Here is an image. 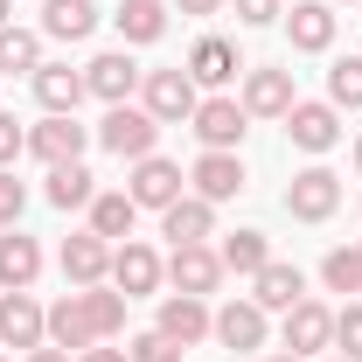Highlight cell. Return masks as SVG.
I'll return each instance as SVG.
<instances>
[{"instance_id": "19", "label": "cell", "mask_w": 362, "mask_h": 362, "mask_svg": "<svg viewBox=\"0 0 362 362\" xmlns=\"http://www.w3.org/2000/svg\"><path fill=\"white\" fill-rule=\"evenodd\" d=\"M251 300H258L265 314H286L293 300H307V279H300V265H279V258H272V265H258V272H251Z\"/></svg>"}, {"instance_id": "2", "label": "cell", "mask_w": 362, "mask_h": 362, "mask_svg": "<svg viewBox=\"0 0 362 362\" xmlns=\"http://www.w3.org/2000/svg\"><path fill=\"white\" fill-rule=\"evenodd\" d=\"M139 105H146L160 126H181V119H195L202 98H195V77H188V70H146V77H139Z\"/></svg>"}, {"instance_id": "4", "label": "cell", "mask_w": 362, "mask_h": 362, "mask_svg": "<svg viewBox=\"0 0 362 362\" xmlns=\"http://www.w3.org/2000/svg\"><path fill=\"white\" fill-rule=\"evenodd\" d=\"M188 126H195V139H202V153H237V139H244V126H251V112H244L237 98H202Z\"/></svg>"}, {"instance_id": "22", "label": "cell", "mask_w": 362, "mask_h": 362, "mask_svg": "<svg viewBox=\"0 0 362 362\" xmlns=\"http://www.w3.org/2000/svg\"><path fill=\"white\" fill-rule=\"evenodd\" d=\"M188 181H195L202 202H230V195L244 188V160H237V153H202V160L188 168Z\"/></svg>"}, {"instance_id": "3", "label": "cell", "mask_w": 362, "mask_h": 362, "mask_svg": "<svg viewBox=\"0 0 362 362\" xmlns=\"http://www.w3.org/2000/svg\"><path fill=\"white\" fill-rule=\"evenodd\" d=\"M286 209H293V223H327L341 209V175L334 168H300L293 188H286Z\"/></svg>"}, {"instance_id": "17", "label": "cell", "mask_w": 362, "mask_h": 362, "mask_svg": "<svg viewBox=\"0 0 362 362\" xmlns=\"http://www.w3.org/2000/svg\"><path fill=\"white\" fill-rule=\"evenodd\" d=\"M209 334H216L223 349H265V307H258V300H230V307H216Z\"/></svg>"}, {"instance_id": "36", "label": "cell", "mask_w": 362, "mask_h": 362, "mask_svg": "<svg viewBox=\"0 0 362 362\" xmlns=\"http://www.w3.org/2000/svg\"><path fill=\"white\" fill-rule=\"evenodd\" d=\"M21 153H28V133H21V119H14V112H0V168H7V160H21Z\"/></svg>"}, {"instance_id": "18", "label": "cell", "mask_w": 362, "mask_h": 362, "mask_svg": "<svg viewBox=\"0 0 362 362\" xmlns=\"http://www.w3.org/2000/svg\"><path fill=\"white\" fill-rule=\"evenodd\" d=\"M160 237H175V244H209L216 237V202H202V195H181L160 209Z\"/></svg>"}, {"instance_id": "15", "label": "cell", "mask_w": 362, "mask_h": 362, "mask_svg": "<svg viewBox=\"0 0 362 362\" xmlns=\"http://www.w3.org/2000/svg\"><path fill=\"white\" fill-rule=\"evenodd\" d=\"M209 320H216V314H209V300H195V293H168L153 327H160L168 341H181V349H195V341L209 334Z\"/></svg>"}, {"instance_id": "28", "label": "cell", "mask_w": 362, "mask_h": 362, "mask_svg": "<svg viewBox=\"0 0 362 362\" xmlns=\"http://www.w3.org/2000/svg\"><path fill=\"white\" fill-rule=\"evenodd\" d=\"M90 195H98V175H90L84 160L49 168V202H56V209H90Z\"/></svg>"}, {"instance_id": "32", "label": "cell", "mask_w": 362, "mask_h": 362, "mask_svg": "<svg viewBox=\"0 0 362 362\" xmlns=\"http://www.w3.org/2000/svg\"><path fill=\"white\" fill-rule=\"evenodd\" d=\"M320 279H327V293H362V244L327 251V258H320Z\"/></svg>"}, {"instance_id": "39", "label": "cell", "mask_w": 362, "mask_h": 362, "mask_svg": "<svg viewBox=\"0 0 362 362\" xmlns=\"http://www.w3.org/2000/svg\"><path fill=\"white\" fill-rule=\"evenodd\" d=\"M181 14H223V0H175Z\"/></svg>"}, {"instance_id": "37", "label": "cell", "mask_w": 362, "mask_h": 362, "mask_svg": "<svg viewBox=\"0 0 362 362\" xmlns=\"http://www.w3.org/2000/svg\"><path fill=\"white\" fill-rule=\"evenodd\" d=\"M279 14H286V0H237V21L244 28H272Z\"/></svg>"}, {"instance_id": "33", "label": "cell", "mask_w": 362, "mask_h": 362, "mask_svg": "<svg viewBox=\"0 0 362 362\" xmlns=\"http://www.w3.org/2000/svg\"><path fill=\"white\" fill-rule=\"evenodd\" d=\"M126 362H181V341H168L160 327H153V334H133V341H126Z\"/></svg>"}, {"instance_id": "40", "label": "cell", "mask_w": 362, "mask_h": 362, "mask_svg": "<svg viewBox=\"0 0 362 362\" xmlns=\"http://www.w3.org/2000/svg\"><path fill=\"white\" fill-rule=\"evenodd\" d=\"M28 362H70V349H49L42 341V349H28Z\"/></svg>"}, {"instance_id": "8", "label": "cell", "mask_w": 362, "mask_h": 362, "mask_svg": "<svg viewBox=\"0 0 362 362\" xmlns=\"http://www.w3.org/2000/svg\"><path fill=\"white\" fill-rule=\"evenodd\" d=\"M63 279H70V286H105V279H112V244H105L98 230L63 237Z\"/></svg>"}, {"instance_id": "42", "label": "cell", "mask_w": 362, "mask_h": 362, "mask_svg": "<svg viewBox=\"0 0 362 362\" xmlns=\"http://www.w3.org/2000/svg\"><path fill=\"white\" fill-rule=\"evenodd\" d=\"M356 168H362V133H356Z\"/></svg>"}, {"instance_id": "45", "label": "cell", "mask_w": 362, "mask_h": 362, "mask_svg": "<svg viewBox=\"0 0 362 362\" xmlns=\"http://www.w3.org/2000/svg\"><path fill=\"white\" fill-rule=\"evenodd\" d=\"M0 362H7V356H0Z\"/></svg>"}, {"instance_id": "29", "label": "cell", "mask_w": 362, "mask_h": 362, "mask_svg": "<svg viewBox=\"0 0 362 362\" xmlns=\"http://www.w3.org/2000/svg\"><path fill=\"white\" fill-rule=\"evenodd\" d=\"M216 258H223V272H258V265H272V244H265V230H230L216 244Z\"/></svg>"}, {"instance_id": "34", "label": "cell", "mask_w": 362, "mask_h": 362, "mask_svg": "<svg viewBox=\"0 0 362 362\" xmlns=\"http://www.w3.org/2000/svg\"><path fill=\"white\" fill-rule=\"evenodd\" d=\"M334 349H341L349 362H362V307H356V300L334 314Z\"/></svg>"}, {"instance_id": "13", "label": "cell", "mask_w": 362, "mask_h": 362, "mask_svg": "<svg viewBox=\"0 0 362 362\" xmlns=\"http://www.w3.org/2000/svg\"><path fill=\"white\" fill-rule=\"evenodd\" d=\"M139 77H146V70H139L133 56L112 49V56H98V63L84 70V90H90V98H105V105H126V98L139 90Z\"/></svg>"}, {"instance_id": "25", "label": "cell", "mask_w": 362, "mask_h": 362, "mask_svg": "<svg viewBox=\"0 0 362 362\" xmlns=\"http://www.w3.org/2000/svg\"><path fill=\"white\" fill-rule=\"evenodd\" d=\"M90 28H98V7L90 0H49L42 7V35H56V42H84Z\"/></svg>"}, {"instance_id": "11", "label": "cell", "mask_w": 362, "mask_h": 362, "mask_svg": "<svg viewBox=\"0 0 362 362\" xmlns=\"http://www.w3.org/2000/svg\"><path fill=\"white\" fill-rule=\"evenodd\" d=\"M90 341H98V320H90V300L77 286V293H63L49 307V349H90Z\"/></svg>"}, {"instance_id": "23", "label": "cell", "mask_w": 362, "mask_h": 362, "mask_svg": "<svg viewBox=\"0 0 362 362\" xmlns=\"http://www.w3.org/2000/svg\"><path fill=\"white\" fill-rule=\"evenodd\" d=\"M35 272H42V244L21 237V230H7V237H0V286H7V293H28Z\"/></svg>"}, {"instance_id": "30", "label": "cell", "mask_w": 362, "mask_h": 362, "mask_svg": "<svg viewBox=\"0 0 362 362\" xmlns=\"http://www.w3.org/2000/svg\"><path fill=\"white\" fill-rule=\"evenodd\" d=\"M0 70H28V77H35V70H42V35L7 21V28H0Z\"/></svg>"}, {"instance_id": "21", "label": "cell", "mask_w": 362, "mask_h": 362, "mask_svg": "<svg viewBox=\"0 0 362 362\" xmlns=\"http://www.w3.org/2000/svg\"><path fill=\"white\" fill-rule=\"evenodd\" d=\"M237 70H244V63H237V42H223V35H202V42L188 49V77L209 84V90H223Z\"/></svg>"}, {"instance_id": "31", "label": "cell", "mask_w": 362, "mask_h": 362, "mask_svg": "<svg viewBox=\"0 0 362 362\" xmlns=\"http://www.w3.org/2000/svg\"><path fill=\"white\" fill-rule=\"evenodd\" d=\"M327 105L334 112H362V56H341L327 70Z\"/></svg>"}, {"instance_id": "10", "label": "cell", "mask_w": 362, "mask_h": 362, "mask_svg": "<svg viewBox=\"0 0 362 362\" xmlns=\"http://www.w3.org/2000/svg\"><path fill=\"white\" fill-rule=\"evenodd\" d=\"M0 341L7 349H42L49 341V314L28 293H0Z\"/></svg>"}, {"instance_id": "44", "label": "cell", "mask_w": 362, "mask_h": 362, "mask_svg": "<svg viewBox=\"0 0 362 362\" xmlns=\"http://www.w3.org/2000/svg\"><path fill=\"white\" fill-rule=\"evenodd\" d=\"M334 362H349V356H334Z\"/></svg>"}, {"instance_id": "43", "label": "cell", "mask_w": 362, "mask_h": 362, "mask_svg": "<svg viewBox=\"0 0 362 362\" xmlns=\"http://www.w3.org/2000/svg\"><path fill=\"white\" fill-rule=\"evenodd\" d=\"M272 362H300V356H272Z\"/></svg>"}, {"instance_id": "27", "label": "cell", "mask_w": 362, "mask_h": 362, "mask_svg": "<svg viewBox=\"0 0 362 362\" xmlns=\"http://www.w3.org/2000/svg\"><path fill=\"white\" fill-rule=\"evenodd\" d=\"M133 223H139V202H133V195H90V230H98L105 244L133 237Z\"/></svg>"}, {"instance_id": "35", "label": "cell", "mask_w": 362, "mask_h": 362, "mask_svg": "<svg viewBox=\"0 0 362 362\" xmlns=\"http://www.w3.org/2000/svg\"><path fill=\"white\" fill-rule=\"evenodd\" d=\"M21 202H28V188H21V181L0 168V230H14V223H21Z\"/></svg>"}, {"instance_id": "16", "label": "cell", "mask_w": 362, "mask_h": 362, "mask_svg": "<svg viewBox=\"0 0 362 362\" xmlns=\"http://www.w3.org/2000/svg\"><path fill=\"white\" fill-rule=\"evenodd\" d=\"M160 279H168V265H160V258H153L146 244H133V237H126V244L112 251V286H119L126 300H139V293H153Z\"/></svg>"}, {"instance_id": "14", "label": "cell", "mask_w": 362, "mask_h": 362, "mask_svg": "<svg viewBox=\"0 0 362 362\" xmlns=\"http://www.w3.org/2000/svg\"><path fill=\"white\" fill-rule=\"evenodd\" d=\"M286 139H293L300 153H327V146L341 139V112H334V105H293V112H286Z\"/></svg>"}, {"instance_id": "1", "label": "cell", "mask_w": 362, "mask_h": 362, "mask_svg": "<svg viewBox=\"0 0 362 362\" xmlns=\"http://www.w3.org/2000/svg\"><path fill=\"white\" fill-rule=\"evenodd\" d=\"M153 139H160V119H153L146 105H112V112H105V126H98V146H105V153H119V160H146V153H153Z\"/></svg>"}, {"instance_id": "41", "label": "cell", "mask_w": 362, "mask_h": 362, "mask_svg": "<svg viewBox=\"0 0 362 362\" xmlns=\"http://www.w3.org/2000/svg\"><path fill=\"white\" fill-rule=\"evenodd\" d=\"M7 14H14V0H0V28H7Z\"/></svg>"}, {"instance_id": "20", "label": "cell", "mask_w": 362, "mask_h": 362, "mask_svg": "<svg viewBox=\"0 0 362 362\" xmlns=\"http://www.w3.org/2000/svg\"><path fill=\"white\" fill-rule=\"evenodd\" d=\"M286 28H293V49L320 56V49H334V7H327V0H293Z\"/></svg>"}, {"instance_id": "24", "label": "cell", "mask_w": 362, "mask_h": 362, "mask_svg": "<svg viewBox=\"0 0 362 362\" xmlns=\"http://www.w3.org/2000/svg\"><path fill=\"white\" fill-rule=\"evenodd\" d=\"M35 98H42V112H77V105H84V70L42 63V70H35Z\"/></svg>"}, {"instance_id": "6", "label": "cell", "mask_w": 362, "mask_h": 362, "mask_svg": "<svg viewBox=\"0 0 362 362\" xmlns=\"http://www.w3.org/2000/svg\"><path fill=\"white\" fill-rule=\"evenodd\" d=\"M168 279H175V293H195V300H209V293L223 286V258H216L209 244H175V258H168Z\"/></svg>"}, {"instance_id": "26", "label": "cell", "mask_w": 362, "mask_h": 362, "mask_svg": "<svg viewBox=\"0 0 362 362\" xmlns=\"http://www.w3.org/2000/svg\"><path fill=\"white\" fill-rule=\"evenodd\" d=\"M112 21H119L126 42H160V35H168V7H160V0H119Z\"/></svg>"}, {"instance_id": "38", "label": "cell", "mask_w": 362, "mask_h": 362, "mask_svg": "<svg viewBox=\"0 0 362 362\" xmlns=\"http://www.w3.org/2000/svg\"><path fill=\"white\" fill-rule=\"evenodd\" d=\"M77 362H126V349H98V341H90V349H84Z\"/></svg>"}, {"instance_id": "7", "label": "cell", "mask_w": 362, "mask_h": 362, "mask_svg": "<svg viewBox=\"0 0 362 362\" xmlns=\"http://www.w3.org/2000/svg\"><path fill=\"white\" fill-rule=\"evenodd\" d=\"M334 349V314L320 300H293L286 307V356H320Z\"/></svg>"}, {"instance_id": "9", "label": "cell", "mask_w": 362, "mask_h": 362, "mask_svg": "<svg viewBox=\"0 0 362 362\" xmlns=\"http://www.w3.org/2000/svg\"><path fill=\"white\" fill-rule=\"evenodd\" d=\"M126 195H133L139 209H168V202H181V168H175V160H160V153H146V160H133Z\"/></svg>"}, {"instance_id": "5", "label": "cell", "mask_w": 362, "mask_h": 362, "mask_svg": "<svg viewBox=\"0 0 362 362\" xmlns=\"http://www.w3.org/2000/svg\"><path fill=\"white\" fill-rule=\"evenodd\" d=\"M84 146H90V126H77V112H49L42 126L28 133V153H35V160H49V168L84 160Z\"/></svg>"}, {"instance_id": "12", "label": "cell", "mask_w": 362, "mask_h": 362, "mask_svg": "<svg viewBox=\"0 0 362 362\" xmlns=\"http://www.w3.org/2000/svg\"><path fill=\"white\" fill-rule=\"evenodd\" d=\"M251 119H286L300 98H293V70H251L244 77V98H237Z\"/></svg>"}]
</instances>
